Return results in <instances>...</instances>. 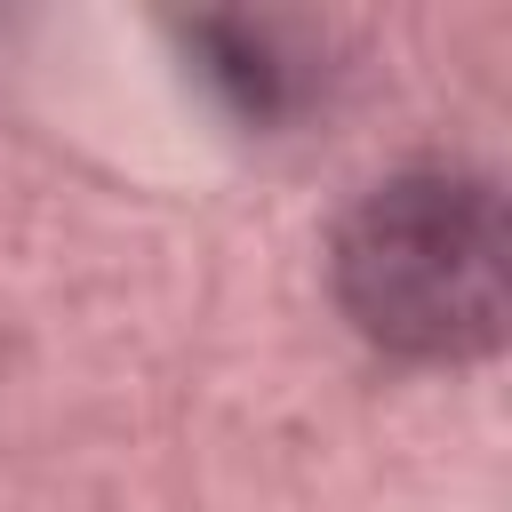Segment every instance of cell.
I'll return each mask as SVG.
<instances>
[{
  "label": "cell",
  "instance_id": "cell-1",
  "mask_svg": "<svg viewBox=\"0 0 512 512\" xmlns=\"http://www.w3.org/2000/svg\"><path fill=\"white\" fill-rule=\"evenodd\" d=\"M344 320L432 368L504 352L512 336V216L488 176L408 168L360 192L328 240Z\"/></svg>",
  "mask_w": 512,
  "mask_h": 512
}]
</instances>
